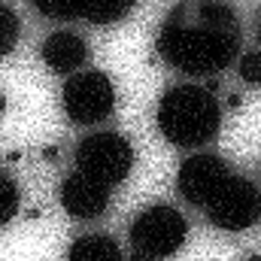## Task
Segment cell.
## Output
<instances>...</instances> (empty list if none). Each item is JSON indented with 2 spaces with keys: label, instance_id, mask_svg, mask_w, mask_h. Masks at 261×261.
<instances>
[{
  "label": "cell",
  "instance_id": "9a60e30c",
  "mask_svg": "<svg viewBox=\"0 0 261 261\" xmlns=\"http://www.w3.org/2000/svg\"><path fill=\"white\" fill-rule=\"evenodd\" d=\"M3 103H6V100H3V94H0V113H3Z\"/></svg>",
  "mask_w": 261,
  "mask_h": 261
},
{
  "label": "cell",
  "instance_id": "5b68a950",
  "mask_svg": "<svg viewBox=\"0 0 261 261\" xmlns=\"http://www.w3.org/2000/svg\"><path fill=\"white\" fill-rule=\"evenodd\" d=\"M73 161H76V167H73L76 173H82L113 192L128 179L130 167H134V146L116 130H97L76 143Z\"/></svg>",
  "mask_w": 261,
  "mask_h": 261
},
{
  "label": "cell",
  "instance_id": "7c38bea8",
  "mask_svg": "<svg viewBox=\"0 0 261 261\" xmlns=\"http://www.w3.org/2000/svg\"><path fill=\"white\" fill-rule=\"evenodd\" d=\"M15 210H18V189L6 173H0V225H6L15 216Z\"/></svg>",
  "mask_w": 261,
  "mask_h": 261
},
{
  "label": "cell",
  "instance_id": "6da1fadb",
  "mask_svg": "<svg viewBox=\"0 0 261 261\" xmlns=\"http://www.w3.org/2000/svg\"><path fill=\"white\" fill-rule=\"evenodd\" d=\"M155 49L186 76H216L240 52V18L222 0L176 3L161 21Z\"/></svg>",
  "mask_w": 261,
  "mask_h": 261
},
{
  "label": "cell",
  "instance_id": "ba28073f",
  "mask_svg": "<svg viewBox=\"0 0 261 261\" xmlns=\"http://www.w3.org/2000/svg\"><path fill=\"white\" fill-rule=\"evenodd\" d=\"M61 206H64L67 216L79 219V222H91V219H100L107 210H110V200L113 192L82 173H70L64 182H61Z\"/></svg>",
  "mask_w": 261,
  "mask_h": 261
},
{
  "label": "cell",
  "instance_id": "7a4b0ae2",
  "mask_svg": "<svg viewBox=\"0 0 261 261\" xmlns=\"http://www.w3.org/2000/svg\"><path fill=\"white\" fill-rule=\"evenodd\" d=\"M176 192L213 228L243 234L261 219V189L219 155H192L176 173Z\"/></svg>",
  "mask_w": 261,
  "mask_h": 261
},
{
  "label": "cell",
  "instance_id": "8fae6325",
  "mask_svg": "<svg viewBox=\"0 0 261 261\" xmlns=\"http://www.w3.org/2000/svg\"><path fill=\"white\" fill-rule=\"evenodd\" d=\"M18 37H21L18 12H15L9 3H0V58L9 55V52L18 46Z\"/></svg>",
  "mask_w": 261,
  "mask_h": 261
},
{
  "label": "cell",
  "instance_id": "3957f363",
  "mask_svg": "<svg viewBox=\"0 0 261 261\" xmlns=\"http://www.w3.org/2000/svg\"><path fill=\"white\" fill-rule=\"evenodd\" d=\"M155 122L176 149H200L222 128V103L203 85H173L161 94Z\"/></svg>",
  "mask_w": 261,
  "mask_h": 261
},
{
  "label": "cell",
  "instance_id": "30bf717a",
  "mask_svg": "<svg viewBox=\"0 0 261 261\" xmlns=\"http://www.w3.org/2000/svg\"><path fill=\"white\" fill-rule=\"evenodd\" d=\"M67 261H125L119 243L107 234H85L79 240H73Z\"/></svg>",
  "mask_w": 261,
  "mask_h": 261
},
{
  "label": "cell",
  "instance_id": "277c9868",
  "mask_svg": "<svg viewBox=\"0 0 261 261\" xmlns=\"http://www.w3.org/2000/svg\"><path fill=\"white\" fill-rule=\"evenodd\" d=\"M189 237V222L176 206L152 203L140 210L128 225V249L134 261L173 258Z\"/></svg>",
  "mask_w": 261,
  "mask_h": 261
},
{
  "label": "cell",
  "instance_id": "8992f818",
  "mask_svg": "<svg viewBox=\"0 0 261 261\" xmlns=\"http://www.w3.org/2000/svg\"><path fill=\"white\" fill-rule=\"evenodd\" d=\"M61 103L73 125H100L116 110V85L100 70H79L64 82Z\"/></svg>",
  "mask_w": 261,
  "mask_h": 261
},
{
  "label": "cell",
  "instance_id": "9c48e42d",
  "mask_svg": "<svg viewBox=\"0 0 261 261\" xmlns=\"http://www.w3.org/2000/svg\"><path fill=\"white\" fill-rule=\"evenodd\" d=\"M91 49L85 43V37H79L76 31H55L46 37L40 58L52 73H79V67L88 61Z\"/></svg>",
  "mask_w": 261,
  "mask_h": 261
},
{
  "label": "cell",
  "instance_id": "52a82bcc",
  "mask_svg": "<svg viewBox=\"0 0 261 261\" xmlns=\"http://www.w3.org/2000/svg\"><path fill=\"white\" fill-rule=\"evenodd\" d=\"M137 0H31V6L43 18L61 21H88V24H113L125 18Z\"/></svg>",
  "mask_w": 261,
  "mask_h": 261
},
{
  "label": "cell",
  "instance_id": "4fadbf2b",
  "mask_svg": "<svg viewBox=\"0 0 261 261\" xmlns=\"http://www.w3.org/2000/svg\"><path fill=\"white\" fill-rule=\"evenodd\" d=\"M240 76L249 85H261V52H246L240 58Z\"/></svg>",
  "mask_w": 261,
  "mask_h": 261
},
{
  "label": "cell",
  "instance_id": "5bb4252c",
  "mask_svg": "<svg viewBox=\"0 0 261 261\" xmlns=\"http://www.w3.org/2000/svg\"><path fill=\"white\" fill-rule=\"evenodd\" d=\"M255 40L261 43V15H258V24H255Z\"/></svg>",
  "mask_w": 261,
  "mask_h": 261
}]
</instances>
